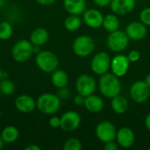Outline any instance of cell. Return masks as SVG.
<instances>
[{"label":"cell","mask_w":150,"mask_h":150,"mask_svg":"<svg viewBox=\"0 0 150 150\" xmlns=\"http://www.w3.org/2000/svg\"><path fill=\"white\" fill-rule=\"evenodd\" d=\"M96 85L95 79L87 74L79 76L76 81V89L77 93L84 97L93 94L96 90Z\"/></svg>","instance_id":"obj_10"},{"label":"cell","mask_w":150,"mask_h":150,"mask_svg":"<svg viewBox=\"0 0 150 150\" xmlns=\"http://www.w3.org/2000/svg\"><path fill=\"white\" fill-rule=\"evenodd\" d=\"M82 25V20L78 15H71L66 18L64 20V26L69 32L77 31Z\"/></svg>","instance_id":"obj_25"},{"label":"cell","mask_w":150,"mask_h":150,"mask_svg":"<svg viewBox=\"0 0 150 150\" xmlns=\"http://www.w3.org/2000/svg\"><path fill=\"white\" fill-rule=\"evenodd\" d=\"M135 4V0H112L110 5L114 14L126 15L134 11Z\"/></svg>","instance_id":"obj_16"},{"label":"cell","mask_w":150,"mask_h":150,"mask_svg":"<svg viewBox=\"0 0 150 150\" xmlns=\"http://www.w3.org/2000/svg\"><path fill=\"white\" fill-rule=\"evenodd\" d=\"M129 40L130 39L128 38L126 32L118 29L114 32L110 33V34L107 37L106 43L110 50L120 53L124 51L127 47Z\"/></svg>","instance_id":"obj_6"},{"label":"cell","mask_w":150,"mask_h":150,"mask_svg":"<svg viewBox=\"0 0 150 150\" xmlns=\"http://www.w3.org/2000/svg\"><path fill=\"white\" fill-rule=\"evenodd\" d=\"M70 94H71V92H70L69 89L67 88V86L58 89V91H57V96L61 99H68L70 97Z\"/></svg>","instance_id":"obj_30"},{"label":"cell","mask_w":150,"mask_h":150,"mask_svg":"<svg viewBox=\"0 0 150 150\" xmlns=\"http://www.w3.org/2000/svg\"><path fill=\"white\" fill-rule=\"evenodd\" d=\"M98 87L101 94L108 98H112L120 94L121 83L117 76L113 73H105L101 76Z\"/></svg>","instance_id":"obj_1"},{"label":"cell","mask_w":150,"mask_h":150,"mask_svg":"<svg viewBox=\"0 0 150 150\" xmlns=\"http://www.w3.org/2000/svg\"><path fill=\"white\" fill-rule=\"evenodd\" d=\"M127 57H128L130 62H138V61L140 60V58H141V54H140V52L137 51V50H132V51H130V53L128 54Z\"/></svg>","instance_id":"obj_31"},{"label":"cell","mask_w":150,"mask_h":150,"mask_svg":"<svg viewBox=\"0 0 150 150\" xmlns=\"http://www.w3.org/2000/svg\"><path fill=\"white\" fill-rule=\"evenodd\" d=\"M6 1H7V0H6Z\"/></svg>","instance_id":"obj_45"},{"label":"cell","mask_w":150,"mask_h":150,"mask_svg":"<svg viewBox=\"0 0 150 150\" xmlns=\"http://www.w3.org/2000/svg\"><path fill=\"white\" fill-rule=\"evenodd\" d=\"M39 4L43 5V6H48L53 4L56 0H35Z\"/></svg>","instance_id":"obj_36"},{"label":"cell","mask_w":150,"mask_h":150,"mask_svg":"<svg viewBox=\"0 0 150 150\" xmlns=\"http://www.w3.org/2000/svg\"><path fill=\"white\" fill-rule=\"evenodd\" d=\"M13 34V27L8 21L0 22V40H8Z\"/></svg>","instance_id":"obj_26"},{"label":"cell","mask_w":150,"mask_h":150,"mask_svg":"<svg viewBox=\"0 0 150 150\" xmlns=\"http://www.w3.org/2000/svg\"><path fill=\"white\" fill-rule=\"evenodd\" d=\"M130 96L133 101L137 104L145 103L150 97V87L145 81H136L131 86Z\"/></svg>","instance_id":"obj_8"},{"label":"cell","mask_w":150,"mask_h":150,"mask_svg":"<svg viewBox=\"0 0 150 150\" xmlns=\"http://www.w3.org/2000/svg\"><path fill=\"white\" fill-rule=\"evenodd\" d=\"M104 149L105 150H119V144L114 141H111L105 143Z\"/></svg>","instance_id":"obj_33"},{"label":"cell","mask_w":150,"mask_h":150,"mask_svg":"<svg viewBox=\"0 0 150 150\" xmlns=\"http://www.w3.org/2000/svg\"><path fill=\"white\" fill-rule=\"evenodd\" d=\"M93 1L98 6H100V7H105L107 5H110L112 0H93Z\"/></svg>","instance_id":"obj_35"},{"label":"cell","mask_w":150,"mask_h":150,"mask_svg":"<svg viewBox=\"0 0 150 150\" xmlns=\"http://www.w3.org/2000/svg\"><path fill=\"white\" fill-rule=\"evenodd\" d=\"M111 106L114 112H116L118 114H122L127 111L129 105H128V101L126 98H124L123 96L118 95L112 98Z\"/></svg>","instance_id":"obj_22"},{"label":"cell","mask_w":150,"mask_h":150,"mask_svg":"<svg viewBox=\"0 0 150 150\" xmlns=\"http://www.w3.org/2000/svg\"><path fill=\"white\" fill-rule=\"evenodd\" d=\"M84 99H85V97H84V96H83V95L77 93V95H76V96L74 97L73 102H74V104L76 105H83V104H84Z\"/></svg>","instance_id":"obj_34"},{"label":"cell","mask_w":150,"mask_h":150,"mask_svg":"<svg viewBox=\"0 0 150 150\" xmlns=\"http://www.w3.org/2000/svg\"><path fill=\"white\" fill-rule=\"evenodd\" d=\"M102 26L105 31L112 33L119 29L120 27V19L116 14H107L104 17Z\"/></svg>","instance_id":"obj_24"},{"label":"cell","mask_w":150,"mask_h":150,"mask_svg":"<svg viewBox=\"0 0 150 150\" xmlns=\"http://www.w3.org/2000/svg\"><path fill=\"white\" fill-rule=\"evenodd\" d=\"M145 82L147 83V84L149 85L150 87V72L147 75V76H146V79H145Z\"/></svg>","instance_id":"obj_40"},{"label":"cell","mask_w":150,"mask_h":150,"mask_svg":"<svg viewBox=\"0 0 150 150\" xmlns=\"http://www.w3.org/2000/svg\"><path fill=\"white\" fill-rule=\"evenodd\" d=\"M6 0H0V9L4 5V3H5Z\"/></svg>","instance_id":"obj_42"},{"label":"cell","mask_w":150,"mask_h":150,"mask_svg":"<svg viewBox=\"0 0 150 150\" xmlns=\"http://www.w3.org/2000/svg\"><path fill=\"white\" fill-rule=\"evenodd\" d=\"M4 142L3 141V139L0 135V149H2L4 148Z\"/></svg>","instance_id":"obj_41"},{"label":"cell","mask_w":150,"mask_h":150,"mask_svg":"<svg viewBox=\"0 0 150 150\" xmlns=\"http://www.w3.org/2000/svg\"><path fill=\"white\" fill-rule=\"evenodd\" d=\"M51 82L52 84L57 89L65 87L69 83V76L66 71L56 69L51 73Z\"/></svg>","instance_id":"obj_21"},{"label":"cell","mask_w":150,"mask_h":150,"mask_svg":"<svg viewBox=\"0 0 150 150\" xmlns=\"http://www.w3.org/2000/svg\"><path fill=\"white\" fill-rule=\"evenodd\" d=\"M33 54H37L38 53H40V52L41 51V48H40V46L33 45Z\"/></svg>","instance_id":"obj_39"},{"label":"cell","mask_w":150,"mask_h":150,"mask_svg":"<svg viewBox=\"0 0 150 150\" xmlns=\"http://www.w3.org/2000/svg\"><path fill=\"white\" fill-rule=\"evenodd\" d=\"M49 39L48 31L43 27L35 28L30 34V41L33 45L36 46H43L45 45Z\"/></svg>","instance_id":"obj_20"},{"label":"cell","mask_w":150,"mask_h":150,"mask_svg":"<svg viewBox=\"0 0 150 150\" xmlns=\"http://www.w3.org/2000/svg\"><path fill=\"white\" fill-rule=\"evenodd\" d=\"M3 78H4V72L2 71V69H1V68H0V81H1Z\"/></svg>","instance_id":"obj_43"},{"label":"cell","mask_w":150,"mask_h":150,"mask_svg":"<svg viewBox=\"0 0 150 150\" xmlns=\"http://www.w3.org/2000/svg\"><path fill=\"white\" fill-rule=\"evenodd\" d=\"M63 7L69 14L81 15L86 10L85 0H63Z\"/></svg>","instance_id":"obj_18"},{"label":"cell","mask_w":150,"mask_h":150,"mask_svg":"<svg viewBox=\"0 0 150 150\" xmlns=\"http://www.w3.org/2000/svg\"><path fill=\"white\" fill-rule=\"evenodd\" d=\"M130 67V61L125 54H117L111 61L112 72L118 77L124 76Z\"/></svg>","instance_id":"obj_12"},{"label":"cell","mask_w":150,"mask_h":150,"mask_svg":"<svg viewBox=\"0 0 150 150\" xmlns=\"http://www.w3.org/2000/svg\"><path fill=\"white\" fill-rule=\"evenodd\" d=\"M110 55L105 52H99L94 55L91 62V70L99 76H102L108 72L111 68Z\"/></svg>","instance_id":"obj_7"},{"label":"cell","mask_w":150,"mask_h":150,"mask_svg":"<svg viewBox=\"0 0 150 150\" xmlns=\"http://www.w3.org/2000/svg\"><path fill=\"white\" fill-rule=\"evenodd\" d=\"M72 49L74 54L79 57L89 56L95 49V41L88 35L78 36L73 42Z\"/></svg>","instance_id":"obj_5"},{"label":"cell","mask_w":150,"mask_h":150,"mask_svg":"<svg viewBox=\"0 0 150 150\" xmlns=\"http://www.w3.org/2000/svg\"><path fill=\"white\" fill-rule=\"evenodd\" d=\"M85 109L91 112H99L104 108V100L97 95H89L85 97L84 104H83Z\"/></svg>","instance_id":"obj_19"},{"label":"cell","mask_w":150,"mask_h":150,"mask_svg":"<svg viewBox=\"0 0 150 150\" xmlns=\"http://www.w3.org/2000/svg\"><path fill=\"white\" fill-rule=\"evenodd\" d=\"M37 67L44 73H52L59 66V60L55 54L49 50H41L35 56Z\"/></svg>","instance_id":"obj_3"},{"label":"cell","mask_w":150,"mask_h":150,"mask_svg":"<svg viewBox=\"0 0 150 150\" xmlns=\"http://www.w3.org/2000/svg\"><path fill=\"white\" fill-rule=\"evenodd\" d=\"M145 126L148 128V130L150 131V112L147 115V117L145 119Z\"/></svg>","instance_id":"obj_38"},{"label":"cell","mask_w":150,"mask_h":150,"mask_svg":"<svg viewBox=\"0 0 150 150\" xmlns=\"http://www.w3.org/2000/svg\"><path fill=\"white\" fill-rule=\"evenodd\" d=\"M115 140L117 141V143L120 147L123 149H128L134 145L135 142V135L131 128L124 127L117 131Z\"/></svg>","instance_id":"obj_14"},{"label":"cell","mask_w":150,"mask_h":150,"mask_svg":"<svg viewBox=\"0 0 150 150\" xmlns=\"http://www.w3.org/2000/svg\"><path fill=\"white\" fill-rule=\"evenodd\" d=\"M81 116L75 111H68L61 117V128L66 132H73L81 125Z\"/></svg>","instance_id":"obj_11"},{"label":"cell","mask_w":150,"mask_h":150,"mask_svg":"<svg viewBox=\"0 0 150 150\" xmlns=\"http://www.w3.org/2000/svg\"><path fill=\"white\" fill-rule=\"evenodd\" d=\"M126 33L130 40H142L146 37L148 33L147 25H144L142 21H134L127 26Z\"/></svg>","instance_id":"obj_13"},{"label":"cell","mask_w":150,"mask_h":150,"mask_svg":"<svg viewBox=\"0 0 150 150\" xmlns=\"http://www.w3.org/2000/svg\"><path fill=\"white\" fill-rule=\"evenodd\" d=\"M104 16L102 12L96 9L85 10L83 12V21L91 28H98L103 25Z\"/></svg>","instance_id":"obj_17"},{"label":"cell","mask_w":150,"mask_h":150,"mask_svg":"<svg viewBox=\"0 0 150 150\" xmlns=\"http://www.w3.org/2000/svg\"><path fill=\"white\" fill-rule=\"evenodd\" d=\"M48 124L53 128L60 127H61V118H59L57 116H52L48 120Z\"/></svg>","instance_id":"obj_32"},{"label":"cell","mask_w":150,"mask_h":150,"mask_svg":"<svg viewBox=\"0 0 150 150\" xmlns=\"http://www.w3.org/2000/svg\"><path fill=\"white\" fill-rule=\"evenodd\" d=\"M25 150H40V148L39 146H37V145H35V144H30V145L26 146V147L25 148Z\"/></svg>","instance_id":"obj_37"},{"label":"cell","mask_w":150,"mask_h":150,"mask_svg":"<svg viewBox=\"0 0 150 150\" xmlns=\"http://www.w3.org/2000/svg\"><path fill=\"white\" fill-rule=\"evenodd\" d=\"M140 19L141 21L148 25L150 26V7H147V8H144L141 13H140Z\"/></svg>","instance_id":"obj_29"},{"label":"cell","mask_w":150,"mask_h":150,"mask_svg":"<svg viewBox=\"0 0 150 150\" xmlns=\"http://www.w3.org/2000/svg\"><path fill=\"white\" fill-rule=\"evenodd\" d=\"M15 107L22 113H29L36 108V100L29 95L22 94L15 99Z\"/></svg>","instance_id":"obj_15"},{"label":"cell","mask_w":150,"mask_h":150,"mask_svg":"<svg viewBox=\"0 0 150 150\" xmlns=\"http://www.w3.org/2000/svg\"><path fill=\"white\" fill-rule=\"evenodd\" d=\"M0 135L4 143H13L18 140L19 136V132L16 127L7 126L2 130Z\"/></svg>","instance_id":"obj_23"},{"label":"cell","mask_w":150,"mask_h":150,"mask_svg":"<svg viewBox=\"0 0 150 150\" xmlns=\"http://www.w3.org/2000/svg\"><path fill=\"white\" fill-rule=\"evenodd\" d=\"M62 105L61 98L57 94L47 92L43 93L36 100V108L43 114L52 115L56 113Z\"/></svg>","instance_id":"obj_2"},{"label":"cell","mask_w":150,"mask_h":150,"mask_svg":"<svg viewBox=\"0 0 150 150\" xmlns=\"http://www.w3.org/2000/svg\"><path fill=\"white\" fill-rule=\"evenodd\" d=\"M1 95H2V93H1V91H0V98H1Z\"/></svg>","instance_id":"obj_44"},{"label":"cell","mask_w":150,"mask_h":150,"mask_svg":"<svg viewBox=\"0 0 150 150\" xmlns=\"http://www.w3.org/2000/svg\"><path fill=\"white\" fill-rule=\"evenodd\" d=\"M0 91L3 95L11 96L15 91V84L11 80L4 77L0 81Z\"/></svg>","instance_id":"obj_27"},{"label":"cell","mask_w":150,"mask_h":150,"mask_svg":"<svg viewBox=\"0 0 150 150\" xmlns=\"http://www.w3.org/2000/svg\"><path fill=\"white\" fill-rule=\"evenodd\" d=\"M82 147L81 141L76 138H69L63 144L64 150H81Z\"/></svg>","instance_id":"obj_28"},{"label":"cell","mask_w":150,"mask_h":150,"mask_svg":"<svg viewBox=\"0 0 150 150\" xmlns=\"http://www.w3.org/2000/svg\"><path fill=\"white\" fill-rule=\"evenodd\" d=\"M33 45L30 40H19L11 48V57L17 62H25L33 54Z\"/></svg>","instance_id":"obj_4"},{"label":"cell","mask_w":150,"mask_h":150,"mask_svg":"<svg viewBox=\"0 0 150 150\" xmlns=\"http://www.w3.org/2000/svg\"><path fill=\"white\" fill-rule=\"evenodd\" d=\"M117 134V130L115 126L110 121H101L98 124L96 127V136L97 138L105 143L111 141H115Z\"/></svg>","instance_id":"obj_9"}]
</instances>
